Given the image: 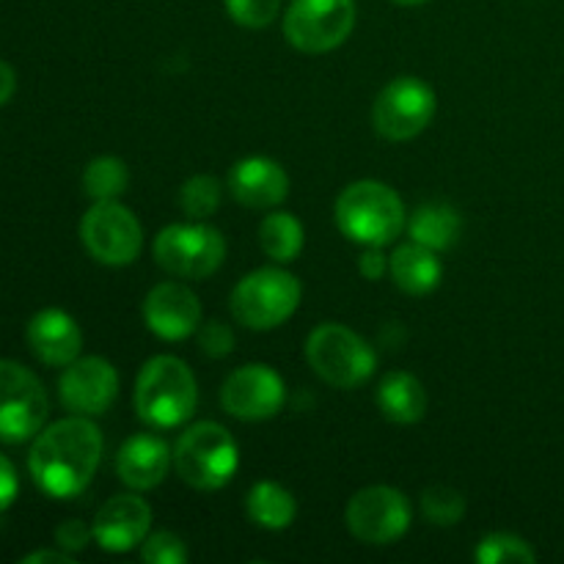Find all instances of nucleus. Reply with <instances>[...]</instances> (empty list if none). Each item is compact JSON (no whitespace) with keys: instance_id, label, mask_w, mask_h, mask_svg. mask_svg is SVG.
I'll list each match as a JSON object with an SVG mask.
<instances>
[{"instance_id":"nucleus-5","label":"nucleus","mask_w":564,"mask_h":564,"mask_svg":"<svg viewBox=\"0 0 564 564\" xmlns=\"http://www.w3.org/2000/svg\"><path fill=\"white\" fill-rule=\"evenodd\" d=\"M306 358L314 372L336 389H356L375 372V350L367 339L339 323H323L306 341Z\"/></svg>"},{"instance_id":"nucleus-32","label":"nucleus","mask_w":564,"mask_h":564,"mask_svg":"<svg viewBox=\"0 0 564 564\" xmlns=\"http://www.w3.org/2000/svg\"><path fill=\"white\" fill-rule=\"evenodd\" d=\"M94 538V529H88L83 521H64L58 529H55V543H58V549L69 551V554H77V551L86 549L88 543H91Z\"/></svg>"},{"instance_id":"nucleus-17","label":"nucleus","mask_w":564,"mask_h":564,"mask_svg":"<svg viewBox=\"0 0 564 564\" xmlns=\"http://www.w3.org/2000/svg\"><path fill=\"white\" fill-rule=\"evenodd\" d=\"M229 191L248 209H273L290 193V176L275 160L246 158L231 165Z\"/></svg>"},{"instance_id":"nucleus-35","label":"nucleus","mask_w":564,"mask_h":564,"mask_svg":"<svg viewBox=\"0 0 564 564\" xmlns=\"http://www.w3.org/2000/svg\"><path fill=\"white\" fill-rule=\"evenodd\" d=\"M17 91V72L6 61H0V108L14 97Z\"/></svg>"},{"instance_id":"nucleus-36","label":"nucleus","mask_w":564,"mask_h":564,"mask_svg":"<svg viewBox=\"0 0 564 564\" xmlns=\"http://www.w3.org/2000/svg\"><path fill=\"white\" fill-rule=\"evenodd\" d=\"M39 562H55V564H72L69 551H33V554L22 556V564H39Z\"/></svg>"},{"instance_id":"nucleus-12","label":"nucleus","mask_w":564,"mask_h":564,"mask_svg":"<svg viewBox=\"0 0 564 564\" xmlns=\"http://www.w3.org/2000/svg\"><path fill=\"white\" fill-rule=\"evenodd\" d=\"M347 529L367 545H391L411 529V501L389 485L358 490L345 510Z\"/></svg>"},{"instance_id":"nucleus-13","label":"nucleus","mask_w":564,"mask_h":564,"mask_svg":"<svg viewBox=\"0 0 564 564\" xmlns=\"http://www.w3.org/2000/svg\"><path fill=\"white\" fill-rule=\"evenodd\" d=\"M284 380L264 364H248L231 372L220 389V402L229 416L242 422H264L284 405Z\"/></svg>"},{"instance_id":"nucleus-18","label":"nucleus","mask_w":564,"mask_h":564,"mask_svg":"<svg viewBox=\"0 0 564 564\" xmlns=\"http://www.w3.org/2000/svg\"><path fill=\"white\" fill-rule=\"evenodd\" d=\"M25 339L33 356L47 367H66L80 358V325L61 308H42L39 314H33Z\"/></svg>"},{"instance_id":"nucleus-7","label":"nucleus","mask_w":564,"mask_h":564,"mask_svg":"<svg viewBox=\"0 0 564 564\" xmlns=\"http://www.w3.org/2000/svg\"><path fill=\"white\" fill-rule=\"evenodd\" d=\"M160 268L180 279H209L226 259V240L215 226L191 220L171 224L154 240Z\"/></svg>"},{"instance_id":"nucleus-1","label":"nucleus","mask_w":564,"mask_h":564,"mask_svg":"<svg viewBox=\"0 0 564 564\" xmlns=\"http://www.w3.org/2000/svg\"><path fill=\"white\" fill-rule=\"evenodd\" d=\"M102 460V433L88 416L61 419L33 438L28 468L50 499L83 494Z\"/></svg>"},{"instance_id":"nucleus-8","label":"nucleus","mask_w":564,"mask_h":564,"mask_svg":"<svg viewBox=\"0 0 564 564\" xmlns=\"http://www.w3.org/2000/svg\"><path fill=\"white\" fill-rule=\"evenodd\" d=\"M47 391L42 380L17 361L0 358V441L25 444L47 422Z\"/></svg>"},{"instance_id":"nucleus-24","label":"nucleus","mask_w":564,"mask_h":564,"mask_svg":"<svg viewBox=\"0 0 564 564\" xmlns=\"http://www.w3.org/2000/svg\"><path fill=\"white\" fill-rule=\"evenodd\" d=\"M259 246L273 262H292L303 251V226L290 213H270L259 226Z\"/></svg>"},{"instance_id":"nucleus-2","label":"nucleus","mask_w":564,"mask_h":564,"mask_svg":"<svg viewBox=\"0 0 564 564\" xmlns=\"http://www.w3.org/2000/svg\"><path fill=\"white\" fill-rule=\"evenodd\" d=\"M198 386L182 358L154 356L143 364L135 383V411L147 424L160 430L180 427L193 416Z\"/></svg>"},{"instance_id":"nucleus-15","label":"nucleus","mask_w":564,"mask_h":564,"mask_svg":"<svg viewBox=\"0 0 564 564\" xmlns=\"http://www.w3.org/2000/svg\"><path fill=\"white\" fill-rule=\"evenodd\" d=\"M143 323L160 339L182 341L202 325V303L185 284L163 281L143 301Z\"/></svg>"},{"instance_id":"nucleus-27","label":"nucleus","mask_w":564,"mask_h":564,"mask_svg":"<svg viewBox=\"0 0 564 564\" xmlns=\"http://www.w3.org/2000/svg\"><path fill=\"white\" fill-rule=\"evenodd\" d=\"M220 204V185L215 176L198 174L182 185L180 207L191 220H207Z\"/></svg>"},{"instance_id":"nucleus-9","label":"nucleus","mask_w":564,"mask_h":564,"mask_svg":"<svg viewBox=\"0 0 564 564\" xmlns=\"http://www.w3.org/2000/svg\"><path fill=\"white\" fill-rule=\"evenodd\" d=\"M356 28V0H292L284 36L301 53L319 55L347 42Z\"/></svg>"},{"instance_id":"nucleus-3","label":"nucleus","mask_w":564,"mask_h":564,"mask_svg":"<svg viewBox=\"0 0 564 564\" xmlns=\"http://www.w3.org/2000/svg\"><path fill=\"white\" fill-rule=\"evenodd\" d=\"M336 224L347 240L383 248L405 229V204L383 182H352L336 198Z\"/></svg>"},{"instance_id":"nucleus-31","label":"nucleus","mask_w":564,"mask_h":564,"mask_svg":"<svg viewBox=\"0 0 564 564\" xmlns=\"http://www.w3.org/2000/svg\"><path fill=\"white\" fill-rule=\"evenodd\" d=\"M198 347L209 358H224L235 350V334H231V328L226 323L209 319V323L198 325Z\"/></svg>"},{"instance_id":"nucleus-29","label":"nucleus","mask_w":564,"mask_h":564,"mask_svg":"<svg viewBox=\"0 0 564 564\" xmlns=\"http://www.w3.org/2000/svg\"><path fill=\"white\" fill-rule=\"evenodd\" d=\"M141 560L147 564H185L187 549L174 532H154L141 543Z\"/></svg>"},{"instance_id":"nucleus-30","label":"nucleus","mask_w":564,"mask_h":564,"mask_svg":"<svg viewBox=\"0 0 564 564\" xmlns=\"http://www.w3.org/2000/svg\"><path fill=\"white\" fill-rule=\"evenodd\" d=\"M226 11L242 28H264L279 17L281 0H226Z\"/></svg>"},{"instance_id":"nucleus-33","label":"nucleus","mask_w":564,"mask_h":564,"mask_svg":"<svg viewBox=\"0 0 564 564\" xmlns=\"http://www.w3.org/2000/svg\"><path fill=\"white\" fill-rule=\"evenodd\" d=\"M20 494V479H17L14 463L6 455H0V512L9 510Z\"/></svg>"},{"instance_id":"nucleus-26","label":"nucleus","mask_w":564,"mask_h":564,"mask_svg":"<svg viewBox=\"0 0 564 564\" xmlns=\"http://www.w3.org/2000/svg\"><path fill=\"white\" fill-rule=\"evenodd\" d=\"M474 560L479 564H532L538 562V554L518 534L494 532L479 540L477 551H474Z\"/></svg>"},{"instance_id":"nucleus-25","label":"nucleus","mask_w":564,"mask_h":564,"mask_svg":"<svg viewBox=\"0 0 564 564\" xmlns=\"http://www.w3.org/2000/svg\"><path fill=\"white\" fill-rule=\"evenodd\" d=\"M127 185H130V169H127L124 160L110 158V154L91 160L83 171V193L94 202L119 198L127 191Z\"/></svg>"},{"instance_id":"nucleus-21","label":"nucleus","mask_w":564,"mask_h":564,"mask_svg":"<svg viewBox=\"0 0 564 564\" xmlns=\"http://www.w3.org/2000/svg\"><path fill=\"white\" fill-rule=\"evenodd\" d=\"M378 408L394 424H416L427 411L424 386L408 372H389L378 386Z\"/></svg>"},{"instance_id":"nucleus-23","label":"nucleus","mask_w":564,"mask_h":564,"mask_svg":"<svg viewBox=\"0 0 564 564\" xmlns=\"http://www.w3.org/2000/svg\"><path fill=\"white\" fill-rule=\"evenodd\" d=\"M248 518H251L257 527L270 529V532H281V529L290 527L295 521L297 505L292 499V494L286 488L275 482H257L248 490L246 499Z\"/></svg>"},{"instance_id":"nucleus-11","label":"nucleus","mask_w":564,"mask_h":564,"mask_svg":"<svg viewBox=\"0 0 564 564\" xmlns=\"http://www.w3.org/2000/svg\"><path fill=\"white\" fill-rule=\"evenodd\" d=\"M435 94L419 77H397L378 94L372 124L386 141H411L435 116Z\"/></svg>"},{"instance_id":"nucleus-16","label":"nucleus","mask_w":564,"mask_h":564,"mask_svg":"<svg viewBox=\"0 0 564 564\" xmlns=\"http://www.w3.org/2000/svg\"><path fill=\"white\" fill-rule=\"evenodd\" d=\"M91 529L99 549L110 551V554H124L149 538L152 507L138 496H113L108 505L99 507Z\"/></svg>"},{"instance_id":"nucleus-6","label":"nucleus","mask_w":564,"mask_h":564,"mask_svg":"<svg viewBox=\"0 0 564 564\" xmlns=\"http://www.w3.org/2000/svg\"><path fill=\"white\" fill-rule=\"evenodd\" d=\"M301 281L281 268H259L231 292V314L251 330H273L295 314Z\"/></svg>"},{"instance_id":"nucleus-14","label":"nucleus","mask_w":564,"mask_h":564,"mask_svg":"<svg viewBox=\"0 0 564 564\" xmlns=\"http://www.w3.org/2000/svg\"><path fill=\"white\" fill-rule=\"evenodd\" d=\"M119 394V375L113 364L99 356L75 358L58 380V397L75 416H102Z\"/></svg>"},{"instance_id":"nucleus-22","label":"nucleus","mask_w":564,"mask_h":564,"mask_svg":"<svg viewBox=\"0 0 564 564\" xmlns=\"http://www.w3.org/2000/svg\"><path fill=\"white\" fill-rule=\"evenodd\" d=\"M460 215L449 204H424L408 220V235L419 246L433 248V251H446L460 237Z\"/></svg>"},{"instance_id":"nucleus-28","label":"nucleus","mask_w":564,"mask_h":564,"mask_svg":"<svg viewBox=\"0 0 564 564\" xmlns=\"http://www.w3.org/2000/svg\"><path fill=\"white\" fill-rule=\"evenodd\" d=\"M422 512L433 527H455L466 516V499L455 488L433 485L422 494Z\"/></svg>"},{"instance_id":"nucleus-19","label":"nucleus","mask_w":564,"mask_h":564,"mask_svg":"<svg viewBox=\"0 0 564 564\" xmlns=\"http://www.w3.org/2000/svg\"><path fill=\"white\" fill-rule=\"evenodd\" d=\"M174 463L169 444L158 435H132L124 441L116 457V471L119 479L132 490H152L169 477V468Z\"/></svg>"},{"instance_id":"nucleus-20","label":"nucleus","mask_w":564,"mask_h":564,"mask_svg":"<svg viewBox=\"0 0 564 564\" xmlns=\"http://www.w3.org/2000/svg\"><path fill=\"white\" fill-rule=\"evenodd\" d=\"M389 273L394 284L408 295H430L441 284L444 268H441L433 248L408 242L389 257Z\"/></svg>"},{"instance_id":"nucleus-4","label":"nucleus","mask_w":564,"mask_h":564,"mask_svg":"<svg viewBox=\"0 0 564 564\" xmlns=\"http://www.w3.org/2000/svg\"><path fill=\"white\" fill-rule=\"evenodd\" d=\"M240 466V449L226 427L198 422L180 435L174 446V468L196 490H218L231 482Z\"/></svg>"},{"instance_id":"nucleus-10","label":"nucleus","mask_w":564,"mask_h":564,"mask_svg":"<svg viewBox=\"0 0 564 564\" xmlns=\"http://www.w3.org/2000/svg\"><path fill=\"white\" fill-rule=\"evenodd\" d=\"M80 240L86 251L108 268L135 262L143 248V229L132 209L110 202H94V207L80 220Z\"/></svg>"},{"instance_id":"nucleus-37","label":"nucleus","mask_w":564,"mask_h":564,"mask_svg":"<svg viewBox=\"0 0 564 564\" xmlns=\"http://www.w3.org/2000/svg\"><path fill=\"white\" fill-rule=\"evenodd\" d=\"M394 3H400V6H422V3H427V0H394Z\"/></svg>"},{"instance_id":"nucleus-34","label":"nucleus","mask_w":564,"mask_h":564,"mask_svg":"<svg viewBox=\"0 0 564 564\" xmlns=\"http://www.w3.org/2000/svg\"><path fill=\"white\" fill-rule=\"evenodd\" d=\"M358 270H361L364 279L369 281L383 279V275L389 273V257H386L378 246H369V251L361 253V259H358Z\"/></svg>"}]
</instances>
